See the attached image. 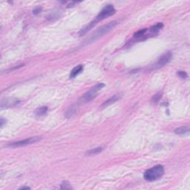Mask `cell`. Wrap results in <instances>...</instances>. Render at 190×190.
Wrapping results in <instances>:
<instances>
[{
  "mask_svg": "<svg viewBox=\"0 0 190 190\" xmlns=\"http://www.w3.org/2000/svg\"><path fill=\"white\" fill-rule=\"evenodd\" d=\"M116 13V10L114 7L112 5H107L102 9V11L99 13V14L96 16L95 20L91 22H90L87 26H86L84 28H82L81 31H80V35L82 36L86 34L87 32H88L92 28H94L97 22L101 21V20H105V19L109 17V16H112Z\"/></svg>",
  "mask_w": 190,
  "mask_h": 190,
  "instance_id": "6da1fadb",
  "label": "cell"
},
{
  "mask_svg": "<svg viewBox=\"0 0 190 190\" xmlns=\"http://www.w3.org/2000/svg\"><path fill=\"white\" fill-rule=\"evenodd\" d=\"M117 24L118 22L112 21L108 24H106V25H103L102 27L97 28L85 42H86V43H87V44L95 42L97 39H98L99 38H100L101 37H103V35H105L106 33H108V32H110L112 30L114 29V28L117 25Z\"/></svg>",
  "mask_w": 190,
  "mask_h": 190,
  "instance_id": "7a4b0ae2",
  "label": "cell"
},
{
  "mask_svg": "<svg viewBox=\"0 0 190 190\" xmlns=\"http://www.w3.org/2000/svg\"><path fill=\"white\" fill-rule=\"evenodd\" d=\"M164 174V168L162 165H157L148 169L144 173V179L147 181H155L160 179Z\"/></svg>",
  "mask_w": 190,
  "mask_h": 190,
  "instance_id": "3957f363",
  "label": "cell"
},
{
  "mask_svg": "<svg viewBox=\"0 0 190 190\" xmlns=\"http://www.w3.org/2000/svg\"><path fill=\"white\" fill-rule=\"evenodd\" d=\"M104 86L105 85L103 83H98L95 86L92 87L91 89L88 90L87 92H86V93L80 97V100H79L80 103H82V104H84V103H87L90 102V101H91L92 99L97 95L98 92L100 91Z\"/></svg>",
  "mask_w": 190,
  "mask_h": 190,
  "instance_id": "277c9868",
  "label": "cell"
},
{
  "mask_svg": "<svg viewBox=\"0 0 190 190\" xmlns=\"http://www.w3.org/2000/svg\"><path fill=\"white\" fill-rule=\"evenodd\" d=\"M172 54L171 52H167V53L164 54L159 58V60H157V63L153 65L152 69L156 70V69H159L163 66H164L165 65H166V64H168L169 62H170V60H172Z\"/></svg>",
  "mask_w": 190,
  "mask_h": 190,
  "instance_id": "5b68a950",
  "label": "cell"
},
{
  "mask_svg": "<svg viewBox=\"0 0 190 190\" xmlns=\"http://www.w3.org/2000/svg\"><path fill=\"white\" fill-rule=\"evenodd\" d=\"M39 140H40V137H31V138L25 139V140H23L11 143V144H9L8 146H11V147H20V146H27V145H30L32 144H34V143H37V141H39Z\"/></svg>",
  "mask_w": 190,
  "mask_h": 190,
  "instance_id": "8992f818",
  "label": "cell"
},
{
  "mask_svg": "<svg viewBox=\"0 0 190 190\" xmlns=\"http://www.w3.org/2000/svg\"><path fill=\"white\" fill-rule=\"evenodd\" d=\"M151 37L152 36L150 34L148 29H147V28H144V29L139 30L138 31L136 32L134 34L133 39H134L135 41H141L144 40V39Z\"/></svg>",
  "mask_w": 190,
  "mask_h": 190,
  "instance_id": "52a82bcc",
  "label": "cell"
},
{
  "mask_svg": "<svg viewBox=\"0 0 190 190\" xmlns=\"http://www.w3.org/2000/svg\"><path fill=\"white\" fill-rule=\"evenodd\" d=\"M78 108H78L77 105H76V104L71 105V106L67 109L66 112H65V117L68 118V119H69V118L74 117L75 114L77 113Z\"/></svg>",
  "mask_w": 190,
  "mask_h": 190,
  "instance_id": "ba28073f",
  "label": "cell"
},
{
  "mask_svg": "<svg viewBox=\"0 0 190 190\" xmlns=\"http://www.w3.org/2000/svg\"><path fill=\"white\" fill-rule=\"evenodd\" d=\"M121 97H122L121 94H117V95H114L113 97H111V98H109L108 99L105 101V102L103 103V104L102 105V107L103 108H105V107L110 106V105H112L113 103L117 102V100H119V99L121 98Z\"/></svg>",
  "mask_w": 190,
  "mask_h": 190,
  "instance_id": "9c48e42d",
  "label": "cell"
},
{
  "mask_svg": "<svg viewBox=\"0 0 190 190\" xmlns=\"http://www.w3.org/2000/svg\"><path fill=\"white\" fill-rule=\"evenodd\" d=\"M163 23H157L156 25H153L152 27H151L148 29L149 31L150 34H151L152 37H154V36H156L158 34L159 31H161V28H163Z\"/></svg>",
  "mask_w": 190,
  "mask_h": 190,
  "instance_id": "30bf717a",
  "label": "cell"
},
{
  "mask_svg": "<svg viewBox=\"0 0 190 190\" xmlns=\"http://www.w3.org/2000/svg\"><path fill=\"white\" fill-rule=\"evenodd\" d=\"M174 132L178 135H184L189 134V126H181L178 128V129H175Z\"/></svg>",
  "mask_w": 190,
  "mask_h": 190,
  "instance_id": "8fae6325",
  "label": "cell"
},
{
  "mask_svg": "<svg viewBox=\"0 0 190 190\" xmlns=\"http://www.w3.org/2000/svg\"><path fill=\"white\" fill-rule=\"evenodd\" d=\"M83 70V65H79L77 66L74 67L71 71L70 74V78H74L77 76L78 74H80Z\"/></svg>",
  "mask_w": 190,
  "mask_h": 190,
  "instance_id": "7c38bea8",
  "label": "cell"
},
{
  "mask_svg": "<svg viewBox=\"0 0 190 190\" xmlns=\"http://www.w3.org/2000/svg\"><path fill=\"white\" fill-rule=\"evenodd\" d=\"M48 107L47 106H42V107H39L37 109V110L35 111V114L38 117H41L45 115V114H46L47 112H48Z\"/></svg>",
  "mask_w": 190,
  "mask_h": 190,
  "instance_id": "4fadbf2b",
  "label": "cell"
},
{
  "mask_svg": "<svg viewBox=\"0 0 190 190\" xmlns=\"http://www.w3.org/2000/svg\"><path fill=\"white\" fill-rule=\"evenodd\" d=\"M103 148L102 147H97L92 148L91 150H88V151L86 152V155H97V154L100 153L101 152L103 151Z\"/></svg>",
  "mask_w": 190,
  "mask_h": 190,
  "instance_id": "5bb4252c",
  "label": "cell"
},
{
  "mask_svg": "<svg viewBox=\"0 0 190 190\" xmlns=\"http://www.w3.org/2000/svg\"><path fill=\"white\" fill-rule=\"evenodd\" d=\"M61 189H72V187H71V185L68 181H63L61 184Z\"/></svg>",
  "mask_w": 190,
  "mask_h": 190,
  "instance_id": "9a60e30c",
  "label": "cell"
},
{
  "mask_svg": "<svg viewBox=\"0 0 190 190\" xmlns=\"http://www.w3.org/2000/svg\"><path fill=\"white\" fill-rule=\"evenodd\" d=\"M178 75L180 77V78H182V79H186V78H187V77H188L187 73H186L185 71H178Z\"/></svg>",
  "mask_w": 190,
  "mask_h": 190,
  "instance_id": "2e32d148",
  "label": "cell"
},
{
  "mask_svg": "<svg viewBox=\"0 0 190 190\" xmlns=\"http://www.w3.org/2000/svg\"><path fill=\"white\" fill-rule=\"evenodd\" d=\"M161 98V94H157V95L154 96L153 98H152V102L155 103H157Z\"/></svg>",
  "mask_w": 190,
  "mask_h": 190,
  "instance_id": "e0dca14e",
  "label": "cell"
},
{
  "mask_svg": "<svg viewBox=\"0 0 190 190\" xmlns=\"http://www.w3.org/2000/svg\"><path fill=\"white\" fill-rule=\"evenodd\" d=\"M41 10H42V9H41V7H37V8H36L35 10H33V14H36V15L39 14V13H40Z\"/></svg>",
  "mask_w": 190,
  "mask_h": 190,
  "instance_id": "ac0fdd59",
  "label": "cell"
},
{
  "mask_svg": "<svg viewBox=\"0 0 190 190\" xmlns=\"http://www.w3.org/2000/svg\"><path fill=\"white\" fill-rule=\"evenodd\" d=\"M21 189H31V188L30 187H23L22 188H20Z\"/></svg>",
  "mask_w": 190,
  "mask_h": 190,
  "instance_id": "d6986e66",
  "label": "cell"
}]
</instances>
